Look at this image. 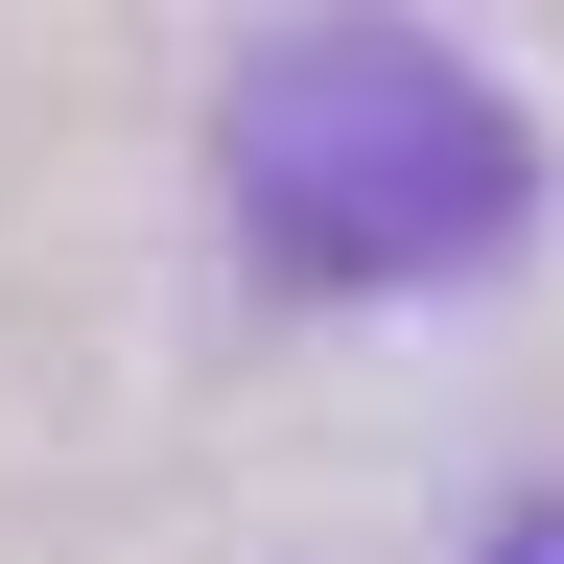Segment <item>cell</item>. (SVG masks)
I'll return each instance as SVG.
<instances>
[{"label": "cell", "instance_id": "obj_1", "mask_svg": "<svg viewBox=\"0 0 564 564\" xmlns=\"http://www.w3.org/2000/svg\"><path fill=\"white\" fill-rule=\"evenodd\" d=\"M212 165H236V259L282 282V306H423V282H494V259L541 236L518 95H494L447 24H400V0L259 24Z\"/></svg>", "mask_w": 564, "mask_h": 564}, {"label": "cell", "instance_id": "obj_2", "mask_svg": "<svg viewBox=\"0 0 564 564\" xmlns=\"http://www.w3.org/2000/svg\"><path fill=\"white\" fill-rule=\"evenodd\" d=\"M470 564H564V494H494V541Z\"/></svg>", "mask_w": 564, "mask_h": 564}]
</instances>
